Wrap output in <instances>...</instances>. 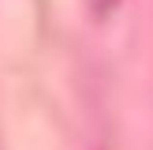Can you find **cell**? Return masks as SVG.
I'll return each mask as SVG.
<instances>
[{"instance_id": "6da1fadb", "label": "cell", "mask_w": 153, "mask_h": 150, "mask_svg": "<svg viewBox=\"0 0 153 150\" xmlns=\"http://www.w3.org/2000/svg\"><path fill=\"white\" fill-rule=\"evenodd\" d=\"M120 0H90V8H94V15H108L112 8H116Z\"/></svg>"}]
</instances>
